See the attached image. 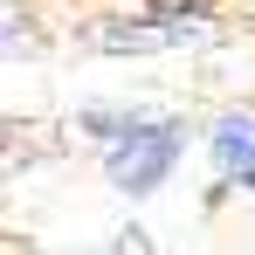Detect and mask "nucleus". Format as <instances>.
I'll return each instance as SVG.
<instances>
[{
	"label": "nucleus",
	"mask_w": 255,
	"mask_h": 255,
	"mask_svg": "<svg viewBox=\"0 0 255 255\" xmlns=\"http://www.w3.org/2000/svg\"><path fill=\"white\" fill-rule=\"evenodd\" d=\"M28 48H35V28H28V14L0 0V55H28Z\"/></svg>",
	"instance_id": "7ed1b4c3"
},
{
	"label": "nucleus",
	"mask_w": 255,
	"mask_h": 255,
	"mask_svg": "<svg viewBox=\"0 0 255 255\" xmlns=\"http://www.w3.org/2000/svg\"><path fill=\"white\" fill-rule=\"evenodd\" d=\"M214 166L242 186H255V111H228L214 125Z\"/></svg>",
	"instance_id": "f03ea898"
},
{
	"label": "nucleus",
	"mask_w": 255,
	"mask_h": 255,
	"mask_svg": "<svg viewBox=\"0 0 255 255\" xmlns=\"http://www.w3.org/2000/svg\"><path fill=\"white\" fill-rule=\"evenodd\" d=\"M97 131H104V172L125 186V193H152L159 179L172 172V159H179V125L172 118H97Z\"/></svg>",
	"instance_id": "f257e3e1"
}]
</instances>
